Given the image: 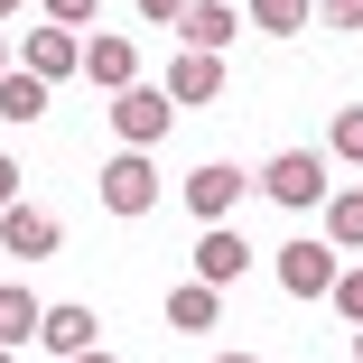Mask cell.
<instances>
[{
	"mask_svg": "<svg viewBox=\"0 0 363 363\" xmlns=\"http://www.w3.org/2000/svg\"><path fill=\"white\" fill-rule=\"evenodd\" d=\"M10 65H28V75H47V84L84 75V28H56V19H38V28L19 38V56H10Z\"/></svg>",
	"mask_w": 363,
	"mask_h": 363,
	"instance_id": "6da1fadb",
	"label": "cell"
},
{
	"mask_svg": "<svg viewBox=\"0 0 363 363\" xmlns=\"http://www.w3.org/2000/svg\"><path fill=\"white\" fill-rule=\"evenodd\" d=\"M168 121H177V103H168L159 84H121V94H112V130H121V150L168 140Z\"/></svg>",
	"mask_w": 363,
	"mask_h": 363,
	"instance_id": "7a4b0ae2",
	"label": "cell"
},
{
	"mask_svg": "<svg viewBox=\"0 0 363 363\" xmlns=\"http://www.w3.org/2000/svg\"><path fill=\"white\" fill-rule=\"evenodd\" d=\"M0 252H10V261H56L65 252V224L38 214V205H0Z\"/></svg>",
	"mask_w": 363,
	"mask_h": 363,
	"instance_id": "3957f363",
	"label": "cell"
},
{
	"mask_svg": "<svg viewBox=\"0 0 363 363\" xmlns=\"http://www.w3.org/2000/svg\"><path fill=\"white\" fill-rule=\"evenodd\" d=\"M103 205L121 214V224H130V214H150V205H159V168H150V150H121V159L103 168Z\"/></svg>",
	"mask_w": 363,
	"mask_h": 363,
	"instance_id": "277c9868",
	"label": "cell"
},
{
	"mask_svg": "<svg viewBox=\"0 0 363 363\" xmlns=\"http://www.w3.org/2000/svg\"><path fill=\"white\" fill-rule=\"evenodd\" d=\"M261 186H270V205H326V159L317 150H279L261 168Z\"/></svg>",
	"mask_w": 363,
	"mask_h": 363,
	"instance_id": "5b68a950",
	"label": "cell"
},
{
	"mask_svg": "<svg viewBox=\"0 0 363 363\" xmlns=\"http://www.w3.org/2000/svg\"><path fill=\"white\" fill-rule=\"evenodd\" d=\"M270 270H279L289 298H326V289H335V242H326V233H317V242H289Z\"/></svg>",
	"mask_w": 363,
	"mask_h": 363,
	"instance_id": "8992f818",
	"label": "cell"
},
{
	"mask_svg": "<svg viewBox=\"0 0 363 363\" xmlns=\"http://www.w3.org/2000/svg\"><path fill=\"white\" fill-rule=\"evenodd\" d=\"M242 38V0H186V10H177V47H214V56H224Z\"/></svg>",
	"mask_w": 363,
	"mask_h": 363,
	"instance_id": "52a82bcc",
	"label": "cell"
},
{
	"mask_svg": "<svg viewBox=\"0 0 363 363\" xmlns=\"http://www.w3.org/2000/svg\"><path fill=\"white\" fill-rule=\"evenodd\" d=\"M159 94H168V103H214V94H224V56H214V47H177Z\"/></svg>",
	"mask_w": 363,
	"mask_h": 363,
	"instance_id": "ba28073f",
	"label": "cell"
},
{
	"mask_svg": "<svg viewBox=\"0 0 363 363\" xmlns=\"http://www.w3.org/2000/svg\"><path fill=\"white\" fill-rule=\"evenodd\" d=\"M242 196H252V177H242V168H224V159L186 177V214H196V224H224V214H233Z\"/></svg>",
	"mask_w": 363,
	"mask_h": 363,
	"instance_id": "9c48e42d",
	"label": "cell"
},
{
	"mask_svg": "<svg viewBox=\"0 0 363 363\" xmlns=\"http://www.w3.org/2000/svg\"><path fill=\"white\" fill-rule=\"evenodd\" d=\"M84 75H94L103 94H121V84H140V47H130L121 28H84Z\"/></svg>",
	"mask_w": 363,
	"mask_h": 363,
	"instance_id": "30bf717a",
	"label": "cell"
},
{
	"mask_svg": "<svg viewBox=\"0 0 363 363\" xmlns=\"http://www.w3.org/2000/svg\"><path fill=\"white\" fill-rule=\"evenodd\" d=\"M214 317H224V289H214V279L168 289V326H177V335H214Z\"/></svg>",
	"mask_w": 363,
	"mask_h": 363,
	"instance_id": "8fae6325",
	"label": "cell"
},
{
	"mask_svg": "<svg viewBox=\"0 0 363 363\" xmlns=\"http://www.w3.org/2000/svg\"><path fill=\"white\" fill-rule=\"evenodd\" d=\"M47 94H56L47 75H28V65H10V75H0V121H38V112H47Z\"/></svg>",
	"mask_w": 363,
	"mask_h": 363,
	"instance_id": "7c38bea8",
	"label": "cell"
},
{
	"mask_svg": "<svg viewBox=\"0 0 363 363\" xmlns=\"http://www.w3.org/2000/svg\"><path fill=\"white\" fill-rule=\"evenodd\" d=\"M242 270H252V242H242V233H205L196 279H214V289H224V279H242Z\"/></svg>",
	"mask_w": 363,
	"mask_h": 363,
	"instance_id": "4fadbf2b",
	"label": "cell"
},
{
	"mask_svg": "<svg viewBox=\"0 0 363 363\" xmlns=\"http://www.w3.org/2000/svg\"><path fill=\"white\" fill-rule=\"evenodd\" d=\"M38 335H47V354H84L94 345V308H38Z\"/></svg>",
	"mask_w": 363,
	"mask_h": 363,
	"instance_id": "5bb4252c",
	"label": "cell"
},
{
	"mask_svg": "<svg viewBox=\"0 0 363 363\" xmlns=\"http://www.w3.org/2000/svg\"><path fill=\"white\" fill-rule=\"evenodd\" d=\"M317 214H326V242H335V252H363V186H345V196L326 186Z\"/></svg>",
	"mask_w": 363,
	"mask_h": 363,
	"instance_id": "9a60e30c",
	"label": "cell"
},
{
	"mask_svg": "<svg viewBox=\"0 0 363 363\" xmlns=\"http://www.w3.org/2000/svg\"><path fill=\"white\" fill-rule=\"evenodd\" d=\"M242 19H252L261 38H298V28L317 19V0H242Z\"/></svg>",
	"mask_w": 363,
	"mask_h": 363,
	"instance_id": "2e32d148",
	"label": "cell"
},
{
	"mask_svg": "<svg viewBox=\"0 0 363 363\" xmlns=\"http://www.w3.org/2000/svg\"><path fill=\"white\" fill-rule=\"evenodd\" d=\"M28 335H38V298L0 279V345H28Z\"/></svg>",
	"mask_w": 363,
	"mask_h": 363,
	"instance_id": "e0dca14e",
	"label": "cell"
},
{
	"mask_svg": "<svg viewBox=\"0 0 363 363\" xmlns=\"http://www.w3.org/2000/svg\"><path fill=\"white\" fill-rule=\"evenodd\" d=\"M326 140H335V159H363V103H345V112H335V130H326Z\"/></svg>",
	"mask_w": 363,
	"mask_h": 363,
	"instance_id": "ac0fdd59",
	"label": "cell"
},
{
	"mask_svg": "<svg viewBox=\"0 0 363 363\" xmlns=\"http://www.w3.org/2000/svg\"><path fill=\"white\" fill-rule=\"evenodd\" d=\"M94 10L103 0H38V19H56V28H94Z\"/></svg>",
	"mask_w": 363,
	"mask_h": 363,
	"instance_id": "d6986e66",
	"label": "cell"
},
{
	"mask_svg": "<svg viewBox=\"0 0 363 363\" xmlns=\"http://www.w3.org/2000/svg\"><path fill=\"white\" fill-rule=\"evenodd\" d=\"M326 298H335V308H345V326H363V270H345V279H335V289H326Z\"/></svg>",
	"mask_w": 363,
	"mask_h": 363,
	"instance_id": "ffe728a7",
	"label": "cell"
},
{
	"mask_svg": "<svg viewBox=\"0 0 363 363\" xmlns=\"http://www.w3.org/2000/svg\"><path fill=\"white\" fill-rule=\"evenodd\" d=\"M317 19H326V28H345V38H354V28H363V0H317Z\"/></svg>",
	"mask_w": 363,
	"mask_h": 363,
	"instance_id": "44dd1931",
	"label": "cell"
},
{
	"mask_svg": "<svg viewBox=\"0 0 363 363\" xmlns=\"http://www.w3.org/2000/svg\"><path fill=\"white\" fill-rule=\"evenodd\" d=\"M177 10L186 0H140V19H159V28H177Z\"/></svg>",
	"mask_w": 363,
	"mask_h": 363,
	"instance_id": "7402d4cb",
	"label": "cell"
},
{
	"mask_svg": "<svg viewBox=\"0 0 363 363\" xmlns=\"http://www.w3.org/2000/svg\"><path fill=\"white\" fill-rule=\"evenodd\" d=\"M0 205H19V159H0Z\"/></svg>",
	"mask_w": 363,
	"mask_h": 363,
	"instance_id": "603a6c76",
	"label": "cell"
},
{
	"mask_svg": "<svg viewBox=\"0 0 363 363\" xmlns=\"http://www.w3.org/2000/svg\"><path fill=\"white\" fill-rule=\"evenodd\" d=\"M65 363H112V354H94V345H84V354H65Z\"/></svg>",
	"mask_w": 363,
	"mask_h": 363,
	"instance_id": "cb8c5ba5",
	"label": "cell"
},
{
	"mask_svg": "<svg viewBox=\"0 0 363 363\" xmlns=\"http://www.w3.org/2000/svg\"><path fill=\"white\" fill-rule=\"evenodd\" d=\"M224 363H261V354H224Z\"/></svg>",
	"mask_w": 363,
	"mask_h": 363,
	"instance_id": "d4e9b609",
	"label": "cell"
},
{
	"mask_svg": "<svg viewBox=\"0 0 363 363\" xmlns=\"http://www.w3.org/2000/svg\"><path fill=\"white\" fill-rule=\"evenodd\" d=\"M10 10H19V0H0V19H10Z\"/></svg>",
	"mask_w": 363,
	"mask_h": 363,
	"instance_id": "484cf974",
	"label": "cell"
},
{
	"mask_svg": "<svg viewBox=\"0 0 363 363\" xmlns=\"http://www.w3.org/2000/svg\"><path fill=\"white\" fill-rule=\"evenodd\" d=\"M0 75H10V47H0Z\"/></svg>",
	"mask_w": 363,
	"mask_h": 363,
	"instance_id": "4316f807",
	"label": "cell"
},
{
	"mask_svg": "<svg viewBox=\"0 0 363 363\" xmlns=\"http://www.w3.org/2000/svg\"><path fill=\"white\" fill-rule=\"evenodd\" d=\"M0 363H19V354H10V345H0Z\"/></svg>",
	"mask_w": 363,
	"mask_h": 363,
	"instance_id": "83f0119b",
	"label": "cell"
},
{
	"mask_svg": "<svg viewBox=\"0 0 363 363\" xmlns=\"http://www.w3.org/2000/svg\"><path fill=\"white\" fill-rule=\"evenodd\" d=\"M354 363H363V345H354Z\"/></svg>",
	"mask_w": 363,
	"mask_h": 363,
	"instance_id": "f1b7e54d",
	"label": "cell"
}]
</instances>
